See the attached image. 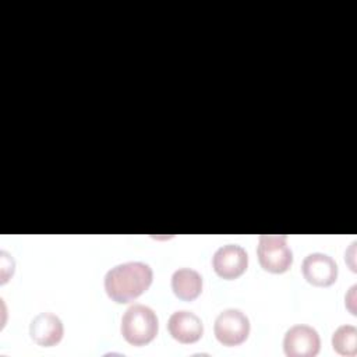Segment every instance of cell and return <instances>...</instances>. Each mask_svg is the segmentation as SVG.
I'll list each match as a JSON object with an SVG mask.
<instances>
[{
    "instance_id": "obj_1",
    "label": "cell",
    "mask_w": 357,
    "mask_h": 357,
    "mask_svg": "<svg viewBox=\"0 0 357 357\" xmlns=\"http://www.w3.org/2000/svg\"><path fill=\"white\" fill-rule=\"evenodd\" d=\"M152 269L144 262H124L113 266L105 276V290L116 303H128L146 291L152 283Z\"/></svg>"
},
{
    "instance_id": "obj_2",
    "label": "cell",
    "mask_w": 357,
    "mask_h": 357,
    "mask_svg": "<svg viewBox=\"0 0 357 357\" xmlns=\"http://www.w3.org/2000/svg\"><path fill=\"white\" fill-rule=\"evenodd\" d=\"M121 335L132 346L149 343L158 335V317L152 308L134 304L121 317Z\"/></svg>"
},
{
    "instance_id": "obj_3",
    "label": "cell",
    "mask_w": 357,
    "mask_h": 357,
    "mask_svg": "<svg viewBox=\"0 0 357 357\" xmlns=\"http://www.w3.org/2000/svg\"><path fill=\"white\" fill-rule=\"evenodd\" d=\"M261 266L272 273H283L293 264V254L284 234H262L257 247Z\"/></svg>"
},
{
    "instance_id": "obj_4",
    "label": "cell",
    "mask_w": 357,
    "mask_h": 357,
    "mask_svg": "<svg viewBox=\"0 0 357 357\" xmlns=\"http://www.w3.org/2000/svg\"><path fill=\"white\" fill-rule=\"evenodd\" d=\"M213 332L222 344L237 346L248 337L250 321L240 310L227 308L216 317Z\"/></svg>"
},
{
    "instance_id": "obj_5",
    "label": "cell",
    "mask_w": 357,
    "mask_h": 357,
    "mask_svg": "<svg viewBox=\"0 0 357 357\" xmlns=\"http://www.w3.org/2000/svg\"><path fill=\"white\" fill-rule=\"evenodd\" d=\"M321 346L318 332L308 325L291 326L283 339V349L289 357H314Z\"/></svg>"
},
{
    "instance_id": "obj_6",
    "label": "cell",
    "mask_w": 357,
    "mask_h": 357,
    "mask_svg": "<svg viewBox=\"0 0 357 357\" xmlns=\"http://www.w3.org/2000/svg\"><path fill=\"white\" fill-rule=\"evenodd\" d=\"M248 265L245 250L237 244H226L218 248L212 257L215 272L227 280L236 279L244 273Z\"/></svg>"
},
{
    "instance_id": "obj_7",
    "label": "cell",
    "mask_w": 357,
    "mask_h": 357,
    "mask_svg": "<svg viewBox=\"0 0 357 357\" xmlns=\"http://www.w3.org/2000/svg\"><path fill=\"white\" fill-rule=\"evenodd\" d=\"M303 276L304 279L318 287H326L337 279V265L326 254L312 252L303 261Z\"/></svg>"
},
{
    "instance_id": "obj_8",
    "label": "cell",
    "mask_w": 357,
    "mask_h": 357,
    "mask_svg": "<svg viewBox=\"0 0 357 357\" xmlns=\"http://www.w3.org/2000/svg\"><path fill=\"white\" fill-rule=\"evenodd\" d=\"M167 329L173 339L184 344L198 342L204 333L201 319L194 312L185 310L176 311L170 315Z\"/></svg>"
},
{
    "instance_id": "obj_9",
    "label": "cell",
    "mask_w": 357,
    "mask_h": 357,
    "mask_svg": "<svg viewBox=\"0 0 357 357\" xmlns=\"http://www.w3.org/2000/svg\"><path fill=\"white\" fill-rule=\"evenodd\" d=\"M63 332L61 319L52 312H40L29 325V333L33 342L45 347L57 344L63 337Z\"/></svg>"
},
{
    "instance_id": "obj_10",
    "label": "cell",
    "mask_w": 357,
    "mask_h": 357,
    "mask_svg": "<svg viewBox=\"0 0 357 357\" xmlns=\"http://www.w3.org/2000/svg\"><path fill=\"white\" fill-rule=\"evenodd\" d=\"M172 289L184 301L195 300L202 291V278L194 269L180 268L172 276Z\"/></svg>"
},
{
    "instance_id": "obj_11",
    "label": "cell",
    "mask_w": 357,
    "mask_h": 357,
    "mask_svg": "<svg viewBox=\"0 0 357 357\" xmlns=\"http://www.w3.org/2000/svg\"><path fill=\"white\" fill-rule=\"evenodd\" d=\"M332 346L342 356H356L357 329L353 325H342L332 335Z\"/></svg>"
}]
</instances>
